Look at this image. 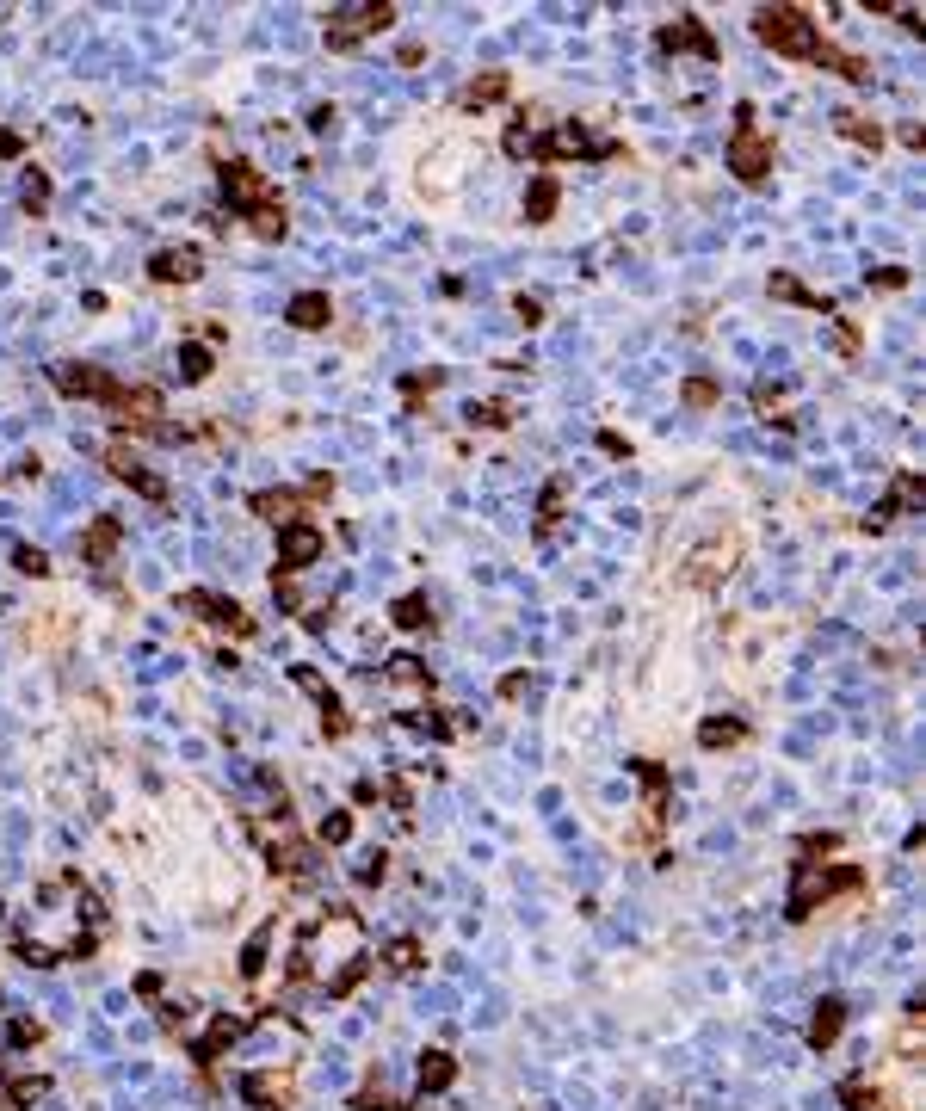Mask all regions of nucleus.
<instances>
[{
	"label": "nucleus",
	"instance_id": "f257e3e1",
	"mask_svg": "<svg viewBox=\"0 0 926 1111\" xmlns=\"http://www.w3.org/2000/svg\"><path fill=\"white\" fill-rule=\"evenodd\" d=\"M365 970H371L365 920L352 914V908H328V914H315L303 933H297V951H291L284 982H315L328 1000H346L352 988L365 982Z\"/></svg>",
	"mask_w": 926,
	"mask_h": 1111
},
{
	"label": "nucleus",
	"instance_id": "f03ea898",
	"mask_svg": "<svg viewBox=\"0 0 926 1111\" xmlns=\"http://www.w3.org/2000/svg\"><path fill=\"white\" fill-rule=\"evenodd\" d=\"M865 889V871L859 865H809V858H803V865L791 871V920H809L815 908H828L834 902V895H859Z\"/></svg>",
	"mask_w": 926,
	"mask_h": 1111
},
{
	"label": "nucleus",
	"instance_id": "7ed1b4c3",
	"mask_svg": "<svg viewBox=\"0 0 926 1111\" xmlns=\"http://www.w3.org/2000/svg\"><path fill=\"white\" fill-rule=\"evenodd\" d=\"M723 161H729V173L741 179V186H766L772 179V161H778V149H772V136L754 124V105H735V130H729V149H723Z\"/></svg>",
	"mask_w": 926,
	"mask_h": 1111
},
{
	"label": "nucleus",
	"instance_id": "20e7f679",
	"mask_svg": "<svg viewBox=\"0 0 926 1111\" xmlns=\"http://www.w3.org/2000/svg\"><path fill=\"white\" fill-rule=\"evenodd\" d=\"M402 19V7L396 0H365V7H334V13H322V44L340 56V50H359L365 38H383L389 25Z\"/></svg>",
	"mask_w": 926,
	"mask_h": 1111
},
{
	"label": "nucleus",
	"instance_id": "39448f33",
	"mask_svg": "<svg viewBox=\"0 0 926 1111\" xmlns=\"http://www.w3.org/2000/svg\"><path fill=\"white\" fill-rule=\"evenodd\" d=\"M754 38L778 56H791V62H809L815 44H822V25H815L803 7H760L754 13Z\"/></svg>",
	"mask_w": 926,
	"mask_h": 1111
},
{
	"label": "nucleus",
	"instance_id": "423d86ee",
	"mask_svg": "<svg viewBox=\"0 0 926 1111\" xmlns=\"http://www.w3.org/2000/svg\"><path fill=\"white\" fill-rule=\"evenodd\" d=\"M612 155H624L618 142H599L587 124H550V130H538V142H531V161L538 167H556V161H612Z\"/></svg>",
	"mask_w": 926,
	"mask_h": 1111
},
{
	"label": "nucleus",
	"instance_id": "0eeeda50",
	"mask_svg": "<svg viewBox=\"0 0 926 1111\" xmlns=\"http://www.w3.org/2000/svg\"><path fill=\"white\" fill-rule=\"evenodd\" d=\"M328 550V531L315 525V519H291V525H278V568L272 575H303V568H315Z\"/></svg>",
	"mask_w": 926,
	"mask_h": 1111
},
{
	"label": "nucleus",
	"instance_id": "6e6552de",
	"mask_svg": "<svg viewBox=\"0 0 926 1111\" xmlns=\"http://www.w3.org/2000/svg\"><path fill=\"white\" fill-rule=\"evenodd\" d=\"M50 383L62 389V396H75V402H105V408L124 396L118 377H105L99 365H75V358H56V365H50Z\"/></svg>",
	"mask_w": 926,
	"mask_h": 1111
},
{
	"label": "nucleus",
	"instance_id": "1a4fd4ad",
	"mask_svg": "<svg viewBox=\"0 0 926 1111\" xmlns=\"http://www.w3.org/2000/svg\"><path fill=\"white\" fill-rule=\"evenodd\" d=\"M217 179H223V198H229V210H235L241 223L254 217L260 204H272V179H266L254 161H241V155H235V161H223V173H217Z\"/></svg>",
	"mask_w": 926,
	"mask_h": 1111
},
{
	"label": "nucleus",
	"instance_id": "9d476101",
	"mask_svg": "<svg viewBox=\"0 0 926 1111\" xmlns=\"http://www.w3.org/2000/svg\"><path fill=\"white\" fill-rule=\"evenodd\" d=\"M655 44L667 50V56H704V62H717L723 56V44H717V31H710L698 13H673L661 31H655Z\"/></svg>",
	"mask_w": 926,
	"mask_h": 1111
},
{
	"label": "nucleus",
	"instance_id": "9b49d317",
	"mask_svg": "<svg viewBox=\"0 0 926 1111\" xmlns=\"http://www.w3.org/2000/svg\"><path fill=\"white\" fill-rule=\"evenodd\" d=\"M180 612H198V618H204L210 630H229V636H254V630H260V624L247 618L235 599L210 593V587H186V593H180Z\"/></svg>",
	"mask_w": 926,
	"mask_h": 1111
},
{
	"label": "nucleus",
	"instance_id": "f8f14e48",
	"mask_svg": "<svg viewBox=\"0 0 926 1111\" xmlns=\"http://www.w3.org/2000/svg\"><path fill=\"white\" fill-rule=\"evenodd\" d=\"M291 679H297V686L315 698V710H322V735H328V741H346V735H352L346 698H340V692H334V686H328V679L315 673V667H291Z\"/></svg>",
	"mask_w": 926,
	"mask_h": 1111
},
{
	"label": "nucleus",
	"instance_id": "ddd939ff",
	"mask_svg": "<svg viewBox=\"0 0 926 1111\" xmlns=\"http://www.w3.org/2000/svg\"><path fill=\"white\" fill-rule=\"evenodd\" d=\"M105 470H112L124 488H136L142 500H167V494H173V488H167V482H161V476H155V470H149V463H142V457H136L124 439H112V445H105Z\"/></svg>",
	"mask_w": 926,
	"mask_h": 1111
},
{
	"label": "nucleus",
	"instance_id": "4468645a",
	"mask_svg": "<svg viewBox=\"0 0 926 1111\" xmlns=\"http://www.w3.org/2000/svg\"><path fill=\"white\" fill-rule=\"evenodd\" d=\"M149 278L155 284H198L204 278V254L198 247H161V254H149Z\"/></svg>",
	"mask_w": 926,
	"mask_h": 1111
},
{
	"label": "nucleus",
	"instance_id": "2eb2a0df",
	"mask_svg": "<svg viewBox=\"0 0 926 1111\" xmlns=\"http://www.w3.org/2000/svg\"><path fill=\"white\" fill-rule=\"evenodd\" d=\"M735 556H741V544H735V537L692 550V556H686V581H692V587H717V581L729 575V562H735Z\"/></svg>",
	"mask_w": 926,
	"mask_h": 1111
},
{
	"label": "nucleus",
	"instance_id": "dca6fc26",
	"mask_svg": "<svg viewBox=\"0 0 926 1111\" xmlns=\"http://www.w3.org/2000/svg\"><path fill=\"white\" fill-rule=\"evenodd\" d=\"M902 507H920V476L914 470H896V482H889V494L877 500V507L865 513V531H883V525H896Z\"/></svg>",
	"mask_w": 926,
	"mask_h": 1111
},
{
	"label": "nucleus",
	"instance_id": "f3484780",
	"mask_svg": "<svg viewBox=\"0 0 926 1111\" xmlns=\"http://www.w3.org/2000/svg\"><path fill=\"white\" fill-rule=\"evenodd\" d=\"M303 488H260V494H247V513L254 519H266V525H291V519H303Z\"/></svg>",
	"mask_w": 926,
	"mask_h": 1111
},
{
	"label": "nucleus",
	"instance_id": "a211bd4d",
	"mask_svg": "<svg viewBox=\"0 0 926 1111\" xmlns=\"http://www.w3.org/2000/svg\"><path fill=\"white\" fill-rule=\"evenodd\" d=\"M124 544V519L118 513H99L87 531H81V562H93V568H105L112 562V550Z\"/></svg>",
	"mask_w": 926,
	"mask_h": 1111
},
{
	"label": "nucleus",
	"instance_id": "6ab92c4d",
	"mask_svg": "<svg viewBox=\"0 0 926 1111\" xmlns=\"http://www.w3.org/2000/svg\"><path fill=\"white\" fill-rule=\"evenodd\" d=\"M815 68H828V75H840V81H852V87H871V62L859 56V50H840V44H815V56H809Z\"/></svg>",
	"mask_w": 926,
	"mask_h": 1111
},
{
	"label": "nucleus",
	"instance_id": "aec40b11",
	"mask_svg": "<svg viewBox=\"0 0 926 1111\" xmlns=\"http://www.w3.org/2000/svg\"><path fill=\"white\" fill-rule=\"evenodd\" d=\"M284 321H291L297 334H322L328 321H334V303H328V291H297L291 303H284Z\"/></svg>",
	"mask_w": 926,
	"mask_h": 1111
},
{
	"label": "nucleus",
	"instance_id": "412c9836",
	"mask_svg": "<svg viewBox=\"0 0 926 1111\" xmlns=\"http://www.w3.org/2000/svg\"><path fill=\"white\" fill-rule=\"evenodd\" d=\"M241 1031H247V1019H229V1013H217V1019H210V1031H204L198 1044H192V1062H198V1068H210V1062H217V1056H223V1050L235 1044Z\"/></svg>",
	"mask_w": 926,
	"mask_h": 1111
},
{
	"label": "nucleus",
	"instance_id": "4be33fe9",
	"mask_svg": "<svg viewBox=\"0 0 926 1111\" xmlns=\"http://www.w3.org/2000/svg\"><path fill=\"white\" fill-rule=\"evenodd\" d=\"M556 204H562V179H556V173H538V179L525 186V223L544 229V223L556 217Z\"/></svg>",
	"mask_w": 926,
	"mask_h": 1111
},
{
	"label": "nucleus",
	"instance_id": "5701e85b",
	"mask_svg": "<svg viewBox=\"0 0 926 1111\" xmlns=\"http://www.w3.org/2000/svg\"><path fill=\"white\" fill-rule=\"evenodd\" d=\"M241 1099L260 1105V1111H291V1081H284V1074H247Z\"/></svg>",
	"mask_w": 926,
	"mask_h": 1111
},
{
	"label": "nucleus",
	"instance_id": "b1692460",
	"mask_svg": "<svg viewBox=\"0 0 926 1111\" xmlns=\"http://www.w3.org/2000/svg\"><path fill=\"white\" fill-rule=\"evenodd\" d=\"M840 1025H846V1000H840V994L815 1000V1019H809V1044H815V1050H834Z\"/></svg>",
	"mask_w": 926,
	"mask_h": 1111
},
{
	"label": "nucleus",
	"instance_id": "393cba45",
	"mask_svg": "<svg viewBox=\"0 0 926 1111\" xmlns=\"http://www.w3.org/2000/svg\"><path fill=\"white\" fill-rule=\"evenodd\" d=\"M772 297H778V303H803V309H815V315H840V309H834V297L809 291V284H803V278H791V272H772Z\"/></svg>",
	"mask_w": 926,
	"mask_h": 1111
},
{
	"label": "nucleus",
	"instance_id": "a878e982",
	"mask_svg": "<svg viewBox=\"0 0 926 1111\" xmlns=\"http://www.w3.org/2000/svg\"><path fill=\"white\" fill-rule=\"evenodd\" d=\"M507 93H513V75H482V81H470L457 93V105L463 112H488V105H501Z\"/></svg>",
	"mask_w": 926,
	"mask_h": 1111
},
{
	"label": "nucleus",
	"instance_id": "bb28decb",
	"mask_svg": "<svg viewBox=\"0 0 926 1111\" xmlns=\"http://www.w3.org/2000/svg\"><path fill=\"white\" fill-rule=\"evenodd\" d=\"M389 624L420 636V630H433V605H426V593H402L396 605H389Z\"/></svg>",
	"mask_w": 926,
	"mask_h": 1111
},
{
	"label": "nucleus",
	"instance_id": "cd10ccee",
	"mask_svg": "<svg viewBox=\"0 0 926 1111\" xmlns=\"http://www.w3.org/2000/svg\"><path fill=\"white\" fill-rule=\"evenodd\" d=\"M741 741H747L741 716H704L698 723V747H710V754H717V747H741Z\"/></svg>",
	"mask_w": 926,
	"mask_h": 1111
},
{
	"label": "nucleus",
	"instance_id": "c85d7f7f",
	"mask_svg": "<svg viewBox=\"0 0 926 1111\" xmlns=\"http://www.w3.org/2000/svg\"><path fill=\"white\" fill-rule=\"evenodd\" d=\"M19 204H25V217H31V223H44V217H50V173H44V167H25Z\"/></svg>",
	"mask_w": 926,
	"mask_h": 1111
},
{
	"label": "nucleus",
	"instance_id": "c756f323",
	"mask_svg": "<svg viewBox=\"0 0 926 1111\" xmlns=\"http://www.w3.org/2000/svg\"><path fill=\"white\" fill-rule=\"evenodd\" d=\"M309 865H315V852L303 846V840H272V871H284V877H309Z\"/></svg>",
	"mask_w": 926,
	"mask_h": 1111
},
{
	"label": "nucleus",
	"instance_id": "7c9ffc66",
	"mask_svg": "<svg viewBox=\"0 0 926 1111\" xmlns=\"http://www.w3.org/2000/svg\"><path fill=\"white\" fill-rule=\"evenodd\" d=\"M451 1081H457L451 1050H426V1056H420V1093H445Z\"/></svg>",
	"mask_w": 926,
	"mask_h": 1111
},
{
	"label": "nucleus",
	"instance_id": "2f4dec72",
	"mask_svg": "<svg viewBox=\"0 0 926 1111\" xmlns=\"http://www.w3.org/2000/svg\"><path fill=\"white\" fill-rule=\"evenodd\" d=\"M630 772L643 778V791H649V821H661V809H667V766H655V760H630Z\"/></svg>",
	"mask_w": 926,
	"mask_h": 1111
},
{
	"label": "nucleus",
	"instance_id": "473e14b6",
	"mask_svg": "<svg viewBox=\"0 0 926 1111\" xmlns=\"http://www.w3.org/2000/svg\"><path fill=\"white\" fill-rule=\"evenodd\" d=\"M173 365H180V383H204L210 371H217V352L198 346V340H186L180 352H173Z\"/></svg>",
	"mask_w": 926,
	"mask_h": 1111
},
{
	"label": "nucleus",
	"instance_id": "72a5a7b5",
	"mask_svg": "<svg viewBox=\"0 0 926 1111\" xmlns=\"http://www.w3.org/2000/svg\"><path fill=\"white\" fill-rule=\"evenodd\" d=\"M463 420H470V426H482V433H501V426H513V402H507V396L470 402V408H463Z\"/></svg>",
	"mask_w": 926,
	"mask_h": 1111
},
{
	"label": "nucleus",
	"instance_id": "f704fd0d",
	"mask_svg": "<svg viewBox=\"0 0 926 1111\" xmlns=\"http://www.w3.org/2000/svg\"><path fill=\"white\" fill-rule=\"evenodd\" d=\"M562 500H568V476H550L544 494H538V537H550L562 525Z\"/></svg>",
	"mask_w": 926,
	"mask_h": 1111
},
{
	"label": "nucleus",
	"instance_id": "c9c22d12",
	"mask_svg": "<svg viewBox=\"0 0 926 1111\" xmlns=\"http://www.w3.org/2000/svg\"><path fill=\"white\" fill-rule=\"evenodd\" d=\"M272 939H278V920H266L260 933H254V939L241 945V976H247V982H254V976L266 970V945H272Z\"/></svg>",
	"mask_w": 926,
	"mask_h": 1111
},
{
	"label": "nucleus",
	"instance_id": "e433bc0d",
	"mask_svg": "<svg viewBox=\"0 0 926 1111\" xmlns=\"http://www.w3.org/2000/svg\"><path fill=\"white\" fill-rule=\"evenodd\" d=\"M680 402H686L692 414H704V408L723 402V383H717V377H686V383H680Z\"/></svg>",
	"mask_w": 926,
	"mask_h": 1111
},
{
	"label": "nucleus",
	"instance_id": "4c0bfd02",
	"mask_svg": "<svg viewBox=\"0 0 926 1111\" xmlns=\"http://www.w3.org/2000/svg\"><path fill=\"white\" fill-rule=\"evenodd\" d=\"M247 229H254L260 241H284V229H291V217H284V204L272 198V204H260L254 217H247Z\"/></svg>",
	"mask_w": 926,
	"mask_h": 1111
},
{
	"label": "nucleus",
	"instance_id": "58836bf2",
	"mask_svg": "<svg viewBox=\"0 0 926 1111\" xmlns=\"http://www.w3.org/2000/svg\"><path fill=\"white\" fill-rule=\"evenodd\" d=\"M834 124H840V136H846V142H865V149H883V124H871L865 112H840Z\"/></svg>",
	"mask_w": 926,
	"mask_h": 1111
},
{
	"label": "nucleus",
	"instance_id": "ea45409f",
	"mask_svg": "<svg viewBox=\"0 0 926 1111\" xmlns=\"http://www.w3.org/2000/svg\"><path fill=\"white\" fill-rule=\"evenodd\" d=\"M420 939H389L383 945V963H389V970H396V976H408V970H420Z\"/></svg>",
	"mask_w": 926,
	"mask_h": 1111
},
{
	"label": "nucleus",
	"instance_id": "a19ab883",
	"mask_svg": "<svg viewBox=\"0 0 926 1111\" xmlns=\"http://www.w3.org/2000/svg\"><path fill=\"white\" fill-rule=\"evenodd\" d=\"M840 1105H846V1111H883V1093L865 1087L859 1074H852V1081H840Z\"/></svg>",
	"mask_w": 926,
	"mask_h": 1111
},
{
	"label": "nucleus",
	"instance_id": "79ce46f5",
	"mask_svg": "<svg viewBox=\"0 0 926 1111\" xmlns=\"http://www.w3.org/2000/svg\"><path fill=\"white\" fill-rule=\"evenodd\" d=\"M439 383H445V371H408V377H402V402H408V408H420V402L433 396Z\"/></svg>",
	"mask_w": 926,
	"mask_h": 1111
},
{
	"label": "nucleus",
	"instance_id": "37998d69",
	"mask_svg": "<svg viewBox=\"0 0 926 1111\" xmlns=\"http://www.w3.org/2000/svg\"><path fill=\"white\" fill-rule=\"evenodd\" d=\"M389 679H408V686H433V673H426V661L420 655H389V667H383Z\"/></svg>",
	"mask_w": 926,
	"mask_h": 1111
},
{
	"label": "nucleus",
	"instance_id": "c03bdc74",
	"mask_svg": "<svg viewBox=\"0 0 926 1111\" xmlns=\"http://www.w3.org/2000/svg\"><path fill=\"white\" fill-rule=\"evenodd\" d=\"M13 568H19V575H31V581H38V575H50V556H44L38 544H19V550H13Z\"/></svg>",
	"mask_w": 926,
	"mask_h": 1111
},
{
	"label": "nucleus",
	"instance_id": "a18cd8bd",
	"mask_svg": "<svg viewBox=\"0 0 926 1111\" xmlns=\"http://www.w3.org/2000/svg\"><path fill=\"white\" fill-rule=\"evenodd\" d=\"M531 142H538V130H531L525 118L507 124V155H513V161H531Z\"/></svg>",
	"mask_w": 926,
	"mask_h": 1111
},
{
	"label": "nucleus",
	"instance_id": "49530a36",
	"mask_svg": "<svg viewBox=\"0 0 926 1111\" xmlns=\"http://www.w3.org/2000/svg\"><path fill=\"white\" fill-rule=\"evenodd\" d=\"M322 840H328V846H346V840H352V809H334V815L322 821Z\"/></svg>",
	"mask_w": 926,
	"mask_h": 1111
},
{
	"label": "nucleus",
	"instance_id": "de8ad7c7",
	"mask_svg": "<svg viewBox=\"0 0 926 1111\" xmlns=\"http://www.w3.org/2000/svg\"><path fill=\"white\" fill-rule=\"evenodd\" d=\"M352 1111H402V1099H389L383 1087H365L359 1099H352Z\"/></svg>",
	"mask_w": 926,
	"mask_h": 1111
},
{
	"label": "nucleus",
	"instance_id": "09e8293b",
	"mask_svg": "<svg viewBox=\"0 0 926 1111\" xmlns=\"http://www.w3.org/2000/svg\"><path fill=\"white\" fill-rule=\"evenodd\" d=\"M272 599L284 605V612H303V599H297V581H291V575H272Z\"/></svg>",
	"mask_w": 926,
	"mask_h": 1111
},
{
	"label": "nucleus",
	"instance_id": "8fccbe9b",
	"mask_svg": "<svg viewBox=\"0 0 926 1111\" xmlns=\"http://www.w3.org/2000/svg\"><path fill=\"white\" fill-rule=\"evenodd\" d=\"M513 315L525 321V328H538V321H544V297H513Z\"/></svg>",
	"mask_w": 926,
	"mask_h": 1111
},
{
	"label": "nucleus",
	"instance_id": "3c124183",
	"mask_svg": "<svg viewBox=\"0 0 926 1111\" xmlns=\"http://www.w3.org/2000/svg\"><path fill=\"white\" fill-rule=\"evenodd\" d=\"M328 494H334V476H328V470H315V476L303 482V500H309V507H315V500H328Z\"/></svg>",
	"mask_w": 926,
	"mask_h": 1111
},
{
	"label": "nucleus",
	"instance_id": "603ef678",
	"mask_svg": "<svg viewBox=\"0 0 926 1111\" xmlns=\"http://www.w3.org/2000/svg\"><path fill=\"white\" fill-rule=\"evenodd\" d=\"M7 1037H13V1044H38V1037H44V1025H38V1019H13V1025H7Z\"/></svg>",
	"mask_w": 926,
	"mask_h": 1111
},
{
	"label": "nucleus",
	"instance_id": "864d4df0",
	"mask_svg": "<svg viewBox=\"0 0 926 1111\" xmlns=\"http://www.w3.org/2000/svg\"><path fill=\"white\" fill-rule=\"evenodd\" d=\"M871 284H883V291H902V284H908V266H877Z\"/></svg>",
	"mask_w": 926,
	"mask_h": 1111
},
{
	"label": "nucleus",
	"instance_id": "5fc2aeb1",
	"mask_svg": "<svg viewBox=\"0 0 926 1111\" xmlns=\"http://www.w3.org/2000/svg\"><path fill=\"white\" fill-rule=\"evenodd\" d=\"M383 871H389V858H383V852H371L365 865H359V883H383Z\"/></svg>",
	"mask_w": 926,
	"mask_h": 1111
},
{
	"label": "nucleus",
	"instance_id": "6e6d98bb",
	"mask_svg": "<svg viewBox=\"0 0 926 1111\" xmlns=\"http://www.w3.org/2000/svg\"><path fill=\"white\" fill-rule=\"evenodd\" d=\"M328 618H334L328 605H315V612H303V630H309V636H328Z\"/></svg>",
	"mask_w": 926,
	"mask_h": 1111
},
{
	"label": "nucleus",
	"instance_id": "4d7b16f0",
	"mask_svg": "<svg viewBox=\"0 0 926 1111\" xmlns=\"http://www.w3.org/2000/svg\"><path fill=\"white\" fill-rule=\"evenodd\" d=\"M334 118H340L334 105H315V112H309V130H322V136H328V130H334Z\"/></svg>",
	"mask_w": 926,
	"mask_h": 1111
},
{
	"label": "nucleus",
	"instance_id": "13d9d810",
	"mask_svg": "<svg viewBox=\"0 0 926 1111\" xmlns=\"http://www.w3.org/2000/svg\"><path fill=\"white\" fill-rule=\"evenodd\" d=\"M525 686H531V679H525V673H507V679H501V698H519Z\"/></svg>",
	"mask_w": 926,
	"mask_h": 1111
},
{
	"label": "nucleus",
	"instance_id": "bf43d9fd",
	"mask_svg": "<svg viewBox=\"0 0 926 1111\" xmlns=\"http://www.w3.org/2000/svg\"><path fill=\"white\" fill-rule=\"evenodd\" d=\"M599 451H612V457H630V445H624L618 433H599Z\"/></svg>",
	"mask_w": 926,
	"mask_h": 1111
},
{
	"label": "nucleus",
	"instance_id": "052dcab7",
	"mask_svg": "<svg viewBox=\"0 0 926 1111\" xmlns=\"http://www.w3.org/2000/svg\"><path fill=\"white\" fill-rule=\"evenodd\" d=\"M25 149V136H13V130H0V155H19Z\"/></svg>",
	"mask_w": 926,
	"mask_h": 1111
}]
</instances>
